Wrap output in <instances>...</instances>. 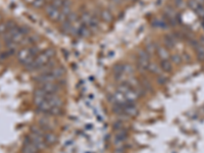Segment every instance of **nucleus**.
<instances>
[{"label": "nucleus", "instance_id": "1", "mask_svg": "<svg viewBox=\"0 0 204 153\" xmlns=\"http://www.w3.org/2000/svg\"><path fill=\"white\" fill-rule=\"evenodd\" d=\"M55 52L53 49H46L44 50L43 52H40L38 55L36 56V57L34 58V60L32 61L31 63H29L28 65H26L25 68L27 71H40L42 68H44L45 65L50 62L51 59L53 58V56H54Z\"/></svg>", "mask_w": 204, "mask_h": 153}, {"label": "nucleus", "instance_id": "2", "mask_svg": "<svg viewBox=\"0 0 204 153\" xmlns=\"http://www.w3.org/2000/svg\"><path fill=\"white\" fill-rule=\"evenodd\" d=\"M49 132V131H48ZM47 133V131L43 130L40 127H33L31 130L30 136L28 137V139L33 143L35 146L38 148L39 151H42L48 146L46 139H45V134Z\"/></svg>", "mask_w": 204, "mask_h": 153}, {"label": "nucleus", "instance_id": "3", "mask_svg": "<svg viewBox=\"0 0 204 153\" xmlns=\"http://www.w3.org/2000/svg\"><path fill=\"white\" fill-rule=\"evenodd\" d=\"M39 54V48L35 45L32 46H27L24 47L18 51L17 57L18 60L23 64L24 66L28 65L29 63H31L34 60V58Z\"/></svg>", "mask_w": 204, "mask_h": 153}, {"label": "nucleus", "instance_id": "4", "mask_svg": "<svg viewBox=\"0 0 204 153\" xmlns=\"http://www.w3.org/2000/svg\"><path fill=\"white\" fill-rule=\"evenodd\" d=\"M113 110L115 113L119 115H123V116L127 117H132L134 115L137 114L138 109L135 103H129V104H123V105H114Z\"/></svg>", "mask_w": 204, "mask_h": 153}, {"label": "nucleus", "instance_id": "5", "mask_svg": "<svg viewBox=\"0 0 204 153\" xmlns=\"http://www.w3.org/2000/svg\"><path fill=\"white\" fill-rule=\"evenodd\" d=\"M39 89H41L47 94H57L58 90H59V85L56 82L43 83V84H39Z\"/></svg>", "mask_w": 204, "mask_h": 153}, {"label": "nucleus", "instance_id": "6", "mask_svg": "<svg viewBox=\"0 0 204 153\" xmlns=\"http://www.w3.org/2000/svg\"><path fill=\"white\" fill-rule=\"evenodd\" d=\"M45 11H46L48 18H50L51 21H58L60 15V9L57 8V7L53 6L52 4L49 3L45 6Z\"/></svg>", "mask_w": 204, "mask_h": 153}, {"label": "nucleus", "instance_id": "7", "mask_svg": "<svg viewBox=\"0 0 204 153\" xmlns=\"http://www.w3.org/2000/svg\"><path fill=\"white\" fill-rule=\"evenodd\" d=\"M156 54L158 55V57L160 58V60L170 59V57H171L170 52H168V49H167V48H165L164 46H162V45H159V46H157Z\"/></svg>", "mask_w": 204, "mask_h": 153}, {"label": "nucleus", "instance_id": "8", "mask_svg": "<svg viewBox=\"0 0 204 153\" xmlns=\"http://www.w3.org/2000/svg\"><path fill=\"white\" fill-rule=\"evenodd\" d=\"M174 37L171 36V35H166L164 37V47L167 48V49H171V48L174 47Z\"/></svg>", "mask_w": 204, "mask_h": 153}, {"label": "nucleus", "instance_id": "9", "mask_svg": "<svg viewBox=\"0 0 204 153\" xmlns=\"http://www.w3.org/2000/svg\"><path fill=\"white\" fill-rule=\"evenodd\" d=\"M160 69H162L163 72H171V69H173V65H171V61L170 59H163L160 60Z\"/></svg>", "mask_w": 204, "mask_h": 153}, {"label": "nucleus", "instance_id": "10", "mask_svg": "<svg viewBox=\"0 0 204 153\" xmlns=\"http://www.w3.org/2000/svg\"><path fill=\"white\" fill-rule=\"evenodd\" d=\"M156 49H157V45L153 42H150L148 44H146V48H145L146 52L148 53L149 55L155 54V53H156Z\"/></svg>", "mask_w": 204, "mask_h": 153}, {"label": "nucleus", "instance_id": "11", "mask_svg": "<svg viewBox=\"0 0 204 153\" xmlns=\"http://www.w3.org/2000/svg\"><path fill=\"white\" fill-rule=\"evenodd\" d=\"M160 66H159V64H157L156 62H150L149 63V66H148V71L149 72H151L152 74H155V75H159V72H160Z\"/></svg>", "mask_w": 204, "mask_h": 153}, {"label": "nucleus", "instance_id": "12", "mask_svg": "<svg viewBox=\"0 0 204 153\" xmlns=\"http://www.w3.org/2000/svg\"><path fill=\"white\" fill-rule=\"evenodd\" d=\"M101 18L104 21H110L112 20V14L108 10H102L101 11Z\"/></svg>", "mask_w": 204, "mask_h": 153}, {"label": "nucleus", "instance_id": "13", "mask_svg": "<svg viewBox=\"0 0 204 153\" xmlns=\"http://www.w3.org/2000/svg\"><path fill=\"white\" fill-rule=\"evenodd\" d=\"M196 50H197L198 58H199L200 60H203L204 59V46H202V45L199 44L197 47H196Z\"/></svg>", "mask_w": 204, "mask_h": 153}, {"label": "nucleus", "instance_id": "14", "mask_svg": "<svg viewBox=\"0 0 204 153\" xmlns=\"http://www.w3.org/2000/svg\"><path fill=\"white\" fill-rule=\"evenodd\" d=\"M170 60L173 61L174 63L180 64V63L182 62V57L179 54H174V55H171V57H170Z\"/></svg>", "mask_w": 204, "mask_h": 153}, {"label": "nucleus", "instance_id": "15", "mask_svg": "<svg viewBox=\"0 0 204 153\" xmlns=\"http://www.w3.org/2000/svg\"><path fill=\"white\" fill-rule=\"evenodd\" d=\"M45 1H46V0H34V2L32 3V5H33L35 8H40V7L44 6Z\"/></svg>", "mask_w": 204, "mask_h": 153}, {"label": "nucleus", "instance_id": "16", "mask_svg": "<svg viewBox=\"0 0 204 153\" xmlns=\"http://www.w3.org/2000/svg\"><path fill=\"white\" fill-rule=\"evenodd\" d=\"M189 6L191 7L192 9H194V10H197V8L198 7L200 6V4L198 3L196 0H189Z\"/></svg>", "mask_w": 204, "mask_h": 153}, {"label": "nucleus", "instance_id": "17", "mask_svg": "<svg viewBox=\"0 0 204 153\" xmlns=\"http://www.w3.org/2000/svg\"><path fill=\"white\" fill-rule=\"evenodd\" d=\"M7 30H8V27H7L6 21L5 23H0V34H4Z\"/></svg>", "mask_w": 204, "mask_h": 153}, {"label": "nucleus", "instance_id": "18", "mask_svg": "<svg viewBox=\"0 0 204 153\" xmlns=\"http://www.w3.org/2000/svg\"><path fill=\"white\" fill-rule=\"evenodd\" d=\"M23 153H39V152H38V151H32V150L23 149Z\"/></svg>", "mask_w": 204, "mask_h": 153}, {"label": "nucleus", "instance_id": "19", "mask_svg": "<svg viewBox=\"0 0 204 153\" xmlns=\"http://www.w3.org/2000/svg\"><path fill=\"white\" fill-rule=\"evenodd\" d=\"M25 1L27 2V3H29V4H32L34 2V0H25Z\"/></svg>", "mask_w": 204, "mask_h": 153}, {"label": "nucleus", "instance_id": "20", "mask_svg": "<svg viewBox=\"0 0 204 153\" xmlns=\"http://www.w3.org/2000/svg\"><path fill=\"white\" fill-rule=\"evenodd\" d=\"M196 1H197V2H198V3H199V4H202L203 2H204V0H196Z\"/></svg>", "mask_w": 204, "mask_h": 153}, {"label": "nucleus", "instance_id": "21", "mask_svg": "<svg viewBox=\"0 0 204 153\" xmlns=\"http://www.w3.org/2000/svg\"><path fill=\"white\" fill-rule=\"evenodd\" d=\"M1 18H1V15H0V23H1Z\"/></svg>", "mask_w": 204, "mask_h": 153}]
</instances>
